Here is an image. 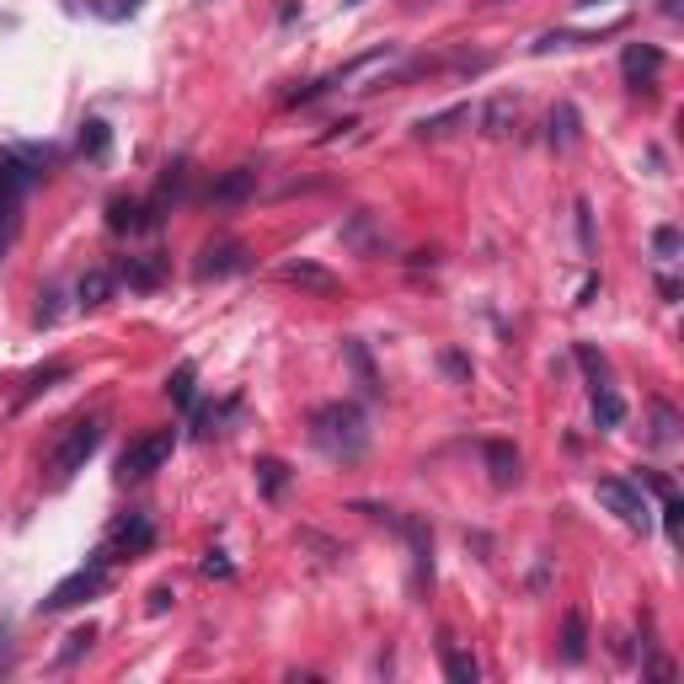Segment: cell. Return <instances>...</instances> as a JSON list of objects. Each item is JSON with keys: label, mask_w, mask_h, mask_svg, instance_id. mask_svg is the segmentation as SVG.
Instances as JSON below:
<instances>
[{"label": "cell", "mask_w": 684, "mask_h": 684, "mask_svg": "<svg viewBox=\"0 0 684 684\" xmlns=\"http://www.w3.org/2000/svg\"><path fill=\"white\" fill-rule=\"evenodd\" d=\"M310 444H316L326 460H342V465L364 460V449H369L364 407L359 401H326V407H316L310 412Z\"/></svg>", "instance_id": "obj_1"}, {"label": "cell", "mask_w": 684, "mask_h": 684, "mask_svg": "<svg viewBox=\"0 0 684 684\" xmlns=\"http://www.w3.org/2000/svg\"><path fill=\"white\" fill-rule=\"evenodd\" d=\"M107 578H113V551H91L86 556V567H75L65 583H54L49 588V599L38 604L43 615H59V610H75V604H86V599H97L102 588H107Z\"/></svg>", "instance_id": "obj_2"}, {"label": "cell", "mask_w": 684, "mask_h": 684, "mask_svg": "<svg viewBox=\"0 0 684 684\" xmlns=\"http://www.w3.org/2000/svg\"><path fill=\"white\" fill-rule=\"evenodd\" d=\"M102 433H107V417L102 412H91V417H75V423L59 433V444H54V455H49V471L54 481H70L81 465L102 449Z\"/></svg>", "instance_id": "obj_3"}, {"label": "cell", "mask_w": 684, "mask_h": 684, "mask_svg": "<svg viewBox=\"0 0 684 684\" xmlns=\"http://www.w3.org/2000/svg\"><path fill=\"white\" fill-rule=\"evenodd\" d=\"M171 449H177V433H171V428L139 433V439L118 455V476H123V481H145V476H155V471H161V465L171 460Z\"/></svg>", "instance_id": "obj_4"}, {"label": "cell", "mask_w": 684, "mask_h": 684, "mask_svg": "<svg viewBox=\"0 0 684 684\" xmlns=\"http://www.w3.org/2000/svg\"><path fill=\"white\" fill-rule=\"evenodd\" d=\"M599 503L615 513L626 530L636 535H647V524H652V513H647V497H642V481H626V476H599Z\"/></svg>", "instance_id": "obj_5"}, {"label": "cell", "mask_w": 684, "mask_h": 684, "mask_svg": "<svg viewBox=\"0 0 684 684\" xmlns=\"http://www.w3.org/2000/svg\"><path fill=\"white\" fill-rule=\"evenodd\" d=\"M396 54V43H380V49H369V54H359V59H348L342 70H332V75H321V81H310L305 91H294L289 102H316V97H326V91H337L342 81H353V75H364L369 65H385V59Z\"/></svg>", "instance_id": "obj_6"}, {"label": "cell", "mask_w": 684, "mask_h": 684, "mask_svg": "<svg viewBox=\"0 0 684 684\" xmlns=\"http://www.w3.org/2000/svg\"><path fill=\"white\" fill-rule=\"evenodd\" d=\"M663 65H668V54L658 43H626V54H620V75H626V86H636V91L658 81Z\"/></svg>", "instance_id": "obj_7"}, {"label": "cell", "mask_w": 684, "mask_h": 684, "mask_svg": "<svg viewBox=\"0 0 684 684\" xmlns=\"http://www.w3.org/2000/svg\"><path fill=\"white\" fill-rule=\"evenodd\" d=\"M257 193V166H230V171H220V177L209 182V204H220V209H236V204H246V198Z\"/></svg>", "instance_id": "obj_8"}, {"label": "cell", "mask_w": 684, "mask_h": 684, "mask_svg": "<svg viewBox=\"0 0 684 684\" xmlns=\"http://www.w3.org/2000/svg\"><path fill=\"white\" fill-rule=\"evenodd\" d=\"M155 546V524H150V513H129V519L113 530V562H123V556H145Z\"/></svg>", "instance_id": "obj_9"}, {"label": "cell", "mask_w": 684, "mask_h": 684, "mask_svg": "<svg viewBox=\"0 0 684 684\" xmlns=\"http://www.w3.org/2000/svg\"><path fill=\"white\" fill-rule=\"evenodd\" d=\"M150 225H161L150 214V204H139V198H129V193L107 198V230H113V236H134V230H150Z\"/></svg>", "instance_id": "obj_10"}, {"label": "cell", "mask_w": 684, "mask_h": 684, "mask_svg": "<svg viewBox=\"0 0 684 684\" xmlns=\"http://www.w3.org/2000/svg\"><path fill=\"white\" fill-rule=\"evenodd\" d=\"M246 268V246L241 241H209L198 252V278H230Z\"/></svg>", "instance_id": "obj_11"}, {"label": "cell", "mask_w": 684, "mask_h": 684, "mask_svg": "<svg viewBox=\"0 0 684 684\" xmlns=\"http://www.w3.org/2000/svg\"><path fill=\"white\" fill-rule=\"evenodd\" d=\"M118 278H123V284H129L134 294H150V289L166 278V257H161V252H145V257H123V262H118Z\"/></svg>", "instance_id": "obj_12"}, {"label": "cell", "mask_w": 684, "mask_h": 684, "mask_svg": "<svg viewBox=\"0 0 684 684\" xmlns=\"http://www.w3.org/2000/svg\"><path fill=\"white\" fill-rule=\"evenodd\" d=\"M481 455H487L492 487H513V481L524 476V460H519V449H513L508 439H487V444H481Z\"/></svg>", "instance_id": "obj_13"}, {"label": "cell", "mask_w": 684, "mask_h": 684, "mask_svg": "<svg viewBox=\"0 0 684 684\" xmlns=\"http://www.w3.org/2000/svg\"><path fill=\"white\" fill-rule=\"evenodd\" d=\"M278 278H284V284H300V289H310V294H337L342 289V278L337 273H326L321 262H284V268H278Z\"/></svg>", "instance_id": "obj_14"}, {"label": "cell", "mask_w": 684, "mask_h": 684, "mask_svg": "<svg viewBox=\"0 0 684 684\" xmlns=\"http://www.w3.org/2000/svg\"><path fill=\"white\" fill-rule=\"evenodd\" d=\"M396 530L412 540V556H417V588H428V583H433V535H428V524H423V519H396Z\"/></svg>", "instance_id": "obj_15"}, {"label": "cell", "mask_w": 684, "mask_h": 684, "mask_svg": "<svg viewBox=\"0 0 684 684\" xmlns=\"http://www.w3.org/2000/svg\"><path fill=\"white\" fill-rule=\"evenodd\" d=\"M578 107H572V102H556L551 107V118H546V139H551V150H572V145H578Z\"/></svg>", "instance_id": "obj_16"}, {"label": "cell", "mask_w": 684, "mask_h": 684, "mask_svg": "<svg viewBox=\"0 0 684 684\" xmlns=\"http://www.w3.org/2000/svg\"><path fill=\"white\" fill-rule=\"evenodd\" d=\"M166 396L177 401L182 412H193V407H198V364H193V359H182V364L166 375Z\"/></svg>", "instance_id": "obj_17"}, {"label": "cell", "mask_w": 684, "mask_h": 684, "mask_svg": "<svg viewBox=\"0 0 684 684\" xmlns=\"http://www.w3.org/2000/svg\"><path fill=\"white\" fill-rule=\"evenodd\" d=\"M439 652H444V674H449V684H476V679H481L476 658H471V652H465V647L455 642V636H444Z\"/></svg>", "instance_id": "obj_18"}, {"label": "cell", "mask_w": 684, "mask_h": 684, "mask_svg": "<svg viewBox=\"0 0 684 684\" xmlns=\"http://www.w3.org/2000/svg\"><path fill=\"white\" fill-rule=\"evenodd\" d=\"M59 380H70V364H65V359H49L43 369H33V375L22 380V396H17V407H27V401H38L43 391H54Z\"/></svg>", "instance_id": "obj_19"}, {"label": "cell", "mask_w": 684, "mask_h": 684, "mask_svg": "<svg viewBox=\"0 0 684 684\" xmlns=\"http://www.w3.org/2000/svg\"><path fill=\"white\" fill-rule=\"evenodd\" d=\"M513 118H519V102L503 91V97H492L487 107H481V134L503 139V134H513Z\"/></svg>", "instance_id": "obj_20"}, {"label": "cell", "mask_w": 684, "mask_h": 684, "mask_svg": "<svg viewBox=\"0 0 684 684\" xmlns=\"http://www.w3.org/2000/svg\"><path fill=\"white\" fill-rule=\"evenodd\" d=\"M342 241H348L353 252H364V257H375L380 246H385V241L375 236V214H369V209H359L348 225H342Z\"/></svg>", "instance_id": "obj_21"}, {"label": "cell", "mask_w": 684, "mask_h": 684, "mask_svg": "<svg viewBox=\"0 0 684 684\" xmlns=\"http://www.w3.org/2000/svg\"><path fill=\"white\" fill-rule=\"evenodd\" d=\"M342 353H348L353 375H359V391H364V396H380V375H375V359H369L364 342H359V337H348V342H342Z\"/></svg>", "instance_id": "obj_22"}, {"label": "cell", "mask_w": 684, "mask_h": 684, "mask_svg": "<svg viewBox=\"0 0 684 684\" xmlns=\"http://www.w3.org/2000/svg\"><path fill=\"white\" fill-rule=\"evenodd\" d=\"M257 487H262V497H268V503H278V497H284V487H289V465L278 460V455H262L257 465Z\"/></svg>", "instance_id": "obj_23"}, {"label": "cell", "mask_w": 684, "mask_h": 684, "mask_svg": "<svg viewBox=\"0 0 684 684\" xmlns=\"http://www.w3.org/2000/svg\"><path fill=\"white\" fill-rule=\"evenodd\" d=\"M562 658L567 663L588 658V620H583V610H567V620H562Z\"/></svg>", "instance_id": "obj_24"}, {"label": "cell", "mask_w": 684, "mask_h": 684, "mask_svg": "<svg viewBox=\"0 0 684 684\" xmlns=\"http://www.w3.org/2000/svg\"><path fill=\"white\" fill-rule=\"evenodd\" d=\"M75 300H81L86 310L107 305V300H113V273H107V268H91V273H81V284H75Z\"/></svg>", "instance_id": "obj_25"}, {"label": "cell", "mask_w": 684, "mask_h": 684, "mask_svg": "<svg viewBox=\"0 0 684 684\" xmlns=\"http://www.w3.org/2000/svg\"><path fill=\"white\" fill-rule=\"evenodd\" d=\"M594 423L599 428H620L626 423V396L615 385H594Z\"/></svg>", "instance_id": "obj_26"}, {"label": "cell", "mask_w": 684, "mask_h": 684, "mask_svg": "<svg viewBox=\"0 0 684 684\" xmlns=\"http://www.w3.org/2000/svg\"><path fill=\"white\" fill-rule=\"evenodd\" d=\"M476 113H471V102H455L449 113H433V118H417V139H444L455 123H471Z\"/></svg>", "instance_id": "obj_27"}, {"label": "cell", "mask_w": 684, "mask_h": 684, "mask_svg": "<svg viewBox=\"0 0 684 684\" xmlns=\"http://www.w3.org/2000/svg\"><path fill=\"white\" fill-rule=\"evenodd\" d=\"M107 150H113V129H107L102 118H86V123H81V155H91V161H102Z\"/></svg>", "instance_id": "obj_28"}, {"label": "cell", "mask_w": 684, "mask_h": 684, "mask_svg": "<svg viewBox=\"0 0 684 684\" xmlns=\"http://www.w3.org/2000/svg\"><path fill=\"white\" fill-rule=\"evenodd\" d=\"M572 359H578V369L588 375V385H610V364H604V353L594 348V342H578V348H572Z\"/></svg>", "instance_id": "obj_29"}, {"label": "cell", "mask_w": 684, "mask_h": 684, "mask_svg": "<svg viewBox=\"0 0 684 684\" xmlns=\"http://www.w3.org/2000/svg\"><path fill=\"white\" fill-rule=\"evenodd\" d=\"M679 412L668 407V401H652V444H674L679 439Z\"/></svg>", "instance_id": "obj_30"}, {"label": "cell", "mask_w": 684, "mask_h": 684, "mask_svg": "<svg viewBox=\"0 0 684 684\" xmlns=\"http://www.w3.org/2000/svg\"><path fill=\"white\" fill-rule=\"evenodd\" d=\"M652 252H658L663 262H674L684 252V236H679L674 225H658V230H652Z\"/></svg>", "instance_id": "obj_31"}, {"label": "cell", "mask_w": 684, "mask_h": 684, "mask_svg": "<svg viewBox=\"0 0 684 684\" xmlns=\"http://www.w3.org/2000/svg\"><path fill=\"white\" fill-rule=\"evenodd\" d=\"M91 642H97V626H81V631H70L65 636V652H59V663H75V658H81V652H91Z\"/></svg>", "instance_id": "obj_32"}, {"label": "cell", "mask_w": 684, "mask_h": 684, "mask_svg": "<svg viewBox=\"0 0 684 684\" xmlns=\"http://www.w3.org/2000/svg\"><path fill=\"white\" fill-rule=\"evenodd\" d=\"M204 578H236V567L225 562V551H209L204 556Z\"/></svg>", "instance_id": "obj_33"}, {"label": "cell", "mask_w": 684, "mask_h": 684, "mask_svg": "<svg viewBox=\"0 0 684 684\" xmlns=\"http://www.w3.org/2000/svg\"><path fill=\"white\" fill-rule=\"evenodd\" d=\"M578 241H583V252L594 246V214H588V198H578Z\"/></svg>", "instance_id": "obj_34"}, {"label": "cell", "mask_w": 684, "mask_h": 684, "mask_svg": "<svg viewBox=\"0 0 684 684\" xmlns=\"http://www.w3.org/2000/svg\"><path fill=\"white\" fill-rule=\"evenodd\" d=\"M38 300H43V305H38V326H54V321H59V305H54V300H59V289H43Z\"/></svg>", "instance_id": "obj_35"}, {"label": "cell", "mask_w": 684, "mask_h": 684, "mask_svg": "<svg viewBox=\"0 0 684 684\" xmlns=\"http://www.w3.org/2000/svg\"><path fill=\"white\" fill-rule=\"evenodd\" d=\"M439 364H444V375H449V380H465V375H471V364H465L460 353H444Z\"/></svg>", "instance_id": "obj_36"}, {"label": "cell", "mask_w": 684, "mask_h": 684, "mask_svg": "<svg viewBox=\"0 0 684 684\" xmlns=\"http://www.w3.org/2000/svg\"><path fill=\"white\" fill-rule=\"evenodd\" d=\"M171 599H177V594H171L166 583H161V588H150V615H166V610H171Z\"/></svg>", "instance_id": "obj_37"}, {"label": "cell", "mask_w": 684, "mask_h": 684, "mask_svg": "<svg viewBox=\"0 0 684 684\" xmlns=\"http://www.w3.org/2000/svg\"><path fill=\"white\" fill-rule=\"evenodd\" d=\"M642 481H647V487L658 492V497H674V481H668L663 471H642Z\"/></svg>", "instance_id": "obj_38"}, {"label": "cell", "mask_w": 684, "mask_h": 684, "mask_svg": "<svg viewBox=\"0 0 684 684\" xmlns=\"http://www.w3.org/2000/svg\"><path fill=\"white\" fill-rule=\"evenodd\" d=\"M594 294H599V278H583V289H578V305H594Z\"/></svg>", "instance_id": "obj_39"}, {"label": "cell", "mask_w": 684, "mask_h": 684, "mask_svg": "<svg viewBox=\"0 0 684 684\" xmlns=\"http://www.w3.org/2000/svg\"><path fill=\"white\" fill-rule=\"evenodd\" d=\"M658 294H663L668 305H674V300H679V284H674V278H658Z\"/></svg>", "instance_id": "obj_40"}, {"label": "cell", "mask_w": 684, "mask_h": 684, "mask_svg": "<svg viewBox=\"0 0 684 684\" xmlns=\"http://www.w3.org/2000/svg\"><path fill=\"white\" fill-rule=\"evenodd\" d=\"M663 17H679V0H663Z\"/></svg>", "instance_id": "obj_41"}, {"label": "cell", "mask_w": 684, "mask_h": 684, "mask_svg": "<svg viewBox=\"0 0 684 684\" xmlns=\"http://www.w3.org/2000/svg\"><path fill=\"white\" fill-rule=\"evenodd\" d=\"M342 6H364V0H342Z\"/></svg>", "instance_id": "obj_42"}]
</instances>
